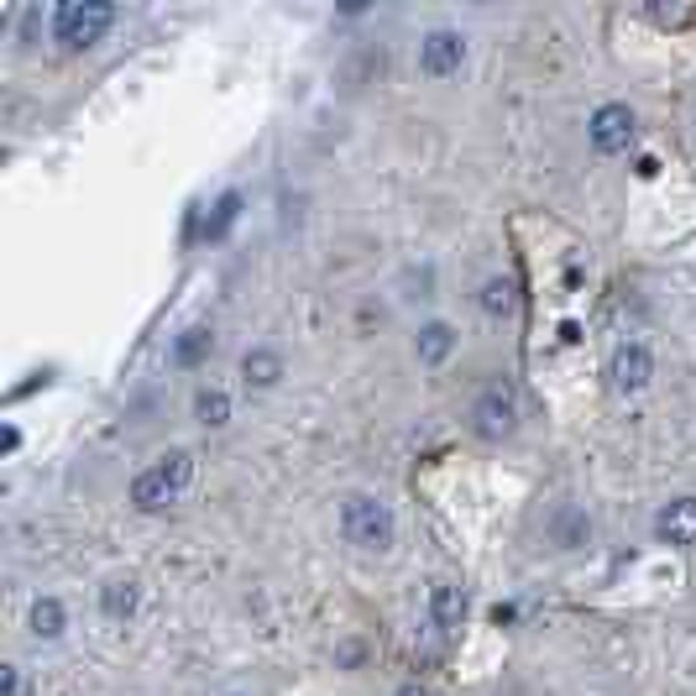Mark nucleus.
<instances>
[{"label":"nucleus","mask_w":696,"mask_h":696,"mask_svg":"<svg viewBox=\"0 0 696 696\" xmlns=\"http://www.w3.org/2000/svg\"><path fill=\"white\" fill-rule=\"evenodd\" d=\"M340 535L367 556H388L398 539V518L378 493H346L340 497Z\"/></svg>","instance_id":"nucleus-1"},{"label":"nucleus","mask_w":696,"mask_h":696,"mask_svg":"<svg viewBox=\"0 0 696 696\" xmlns=\"http://www.w3.org/2000/svg\"><path fill=\"white\" fill-rule=\"evenodd\" d=\"M110 27H116V6L110 0H63L59 11H53V42L68 48V53L95 48Z\"/></svg>","instance_id":"nucleus-2"},{"label":"nucleus","mask_w":696,"mask_h":696,"mask_svg":"<svg viewBox=\"0 0 696 696\" xmlns=\"http://www.w3.org/2000/svg\"><path fill=\"white\" fill-rule=\"evenodd\" d=\"M472 424L482 440H508L518 430V388L508 378H493L472 403Z\"/></svg>","instance_id":"nucleus-3"},{"label":"nucleus","mask_w":696,"mask_h":696,"mask_svg":"<svg viewBox=\"0 0 696 696\" xmlns=\"http://www.w3.org/2000/svg\"><path fill=\"white\" fill-rule=\"evenodd\" d=\"M634 137H639V116L629 105H618V99L597 105L592 120H587V141H592V152H602V158H623L634 147Z\"/></svg>","instance_id":"nucleus-4"},{"label":"nucleus","mask_w":696,"mask_h":696,"mask_svg":"<svg viewBox=\"0 0 696 696\" xmlns=\"http://www.w3.org/2000/svg\"><path fill=\"white\" fill-rule=\"evenodd\" d=\"M466 32H456V27H430L424 38H419V74L424 80H451V74H461V63H466Z\"/></svg>","instance_id":"nucleus-5"},{"label":"nucleus","mask_w":696,"mask_h":696,"mask_svg":"<svg viewBox=\"0 0 696 696\" xmlns=\"http://www.w3.org/2000/svg\"><path fill=\"white\" fill-rule=\"evenodd\" d=\"M650 378H655L650 346H644V340H618L613 357H608V382H613L618 393H644Z\"/></svg>","instance_id":"nucleus-6"},{"label":"nucleus","mask_w":696,"mask_h":696,"mask_svg":"<svg viewBox=\"0 0 696 696\" xmlns=\"http://www.w3.org/2000/svg\"><path fill=\"white\" fill-rule=\"evenodd\" d=\"M655 535L665 539V545H676V550H696V497L692 493L660 503Z\"/></svg>","instance_id":"nucleus-7"},{"label":"nucleus","mask_w":696,"mask_h":696,"mask_svg":"<svg viewBox=\"0 0 696 696\" xmlns=\"http://www.w3.org/2000/svg\"><path fill=\"white\" fill-rule=\"evenodd\" d=\"M456 346H461V336H456L451 319H424L414 330V357L424 361V367H445V361L456 357Z\"/></svg>","instance_id":"nucleus-8"},{"label":"nucleus","mask_w":696,"mask_h":696,"mask_svg":"<svg viewBox=\"0 0 696 696\" xmlns=\"http://www.w3.org/2000/svg\"><path fill=\"white\" fill-rule=\"evenodd\" d=\"M472 613V602L461 592L456 581H430V623H435L440 634H456L461 623Z\"/></svg>","instance_id":"nucleus-9"},{"label":"nucleus","mask_w":696,"mask_h":696,"mask_svg":"<svg viewBox=\"0 0 696 696\" xmlns=\"http://www.w3.org/2000/svg\"><path fill=\"white\" fill-rule=\"evenodd\" d=\"M550 545L556 550H587L592 545V514L577 508V503H560L550 514Z\"/></svg>","instance_id":"nucleus-10"},{"label":"nucleus","mask_w":696,"mask_h":696,"mask_svg":"<svg viewBox=\"0 0 696 696\" xmlns=\"http://www.w3.org/2000/svg\"><path fill=\"white\" fill-rule=\"evenodd\" d=\"M283 372H288V361H283V351H273V346H252V351L241 357V382H246L252 393L278 388Z\"/></svg>","instance_id":"nucleus-11"},{"label":"nucleus","mask_w":696,"mask_h":696,"mask_svg":"<svg viewBox=\"0 0 696 696\" xmlns=\"http://www.w3.org/2000/svg\"><path fill=\"white\" fill-rule=\"evenodd\" d=\"M173 497H179V487L162 477L158 466H147V472H137V477H131V508H137V514H162Z\"/></svg>","instance_id":"nucleus-12"},{"label":"nucleus","mask_w":696,"mask_h":696,"mask_svg":"<svg viewBox=\"0 0 696 696\" xmlns=\"http://www.w3.org/2000/svg\"><path fill=\"white\" fill-rule=\"evenodd\" d=\"M63 629H68V608H63L59 597H38V602L27 608V634L38 639V644L63 639Z\"/></svg>","instance_id":"nucleus-13"},{"label":"nucleus","mask_w":696,"mask_h":696,"mask_svg":"<svg viewBox=\"0 0 696 696\" xmlns=\"http://www.w3.org/2000/svg\"><path fill=\"white\" fill-rule=\"evenodd\" d=\"M137 602H141L137 577H110L99 587V613L110 618V623H126V618L137 613Z\"/></svg>","instance_id":"nucleus-14"},{"label":"nucleus","mask_w":696,"mask_h":696,"mask_svg":"<svg viewBox=\"0 0 696 696\" xmlns=\"http://www.w3.org/2000/svg\"><path fill=\"white\" fill-rule=\"evenodd\" d=\"M210 351H215V330H210V325H183L179 336H173L168 361H173V367H199Z\"/></svg>","instance_id":"nucleus-15"},{"label":"nucleus","mask_w":696,"mask_h":696,"mask_svg":"<svg viewBox=\"0 0 696 696\" xmlns=\"http://www.w3.org/2000/svg\"><path fill=\"white\" fill-rule=\"evenodd\" d=\"M477 304H482V315H487V319H508V315H514V304H518L514 278H487L477 288Z\"/></svg>","instance_id":"nucleus-16"},{"label":"nucleus","mask_w":696,"mask_h":696,"mask_svg":"<svg viewBox=\"0 0 696 696\" xmlns=\"http://www.w3.org/2000/svg\"><path fill=\"white\" fill-rule=\"evenodd\" d=\"M194 419L204 430H225L231 424V393L225 388H199L194 393Z\"/></svg>","instance_id":"nucleus-17"},{"label":"nucleus","mask_w":696,"mask_h":696,"mask_svg":"<svg viewBox=\"0 0 696 696\" xmlns=\"http://www.w3.org/2000/svg\"><path fill=\"white\" fill-rule=\"evenodd\" d=\"M236 215H241V194H236V189H225V194L215 199V215L204 220V236L220 241L225 231H231V225H236Z\"/></svg>","instance_id":"nucleus-18"},{"label":"nucleus","mask_w":696,"mask_h":696,"mask_svg":"<svg viewBox=\"0 0 696 696\" xmlns=\"http://www.w3.org/2000/svg\"><path fill=\"white\" fill-rule=\"evenodd\" d=\"M158 472L183 493V487L194 482V456H189V451H168V456H158Z\"/></svg>","instance_id":"nucleus-19"},{"label":"nucleus","mask_w":696,"mask_h":696,"mask_svg":"<svg viewBox=\"0 0 696 696\" xmlns=\"http://www.w3.org/2000/svg\"><path fill=\"white\" fill-rule=\"evenodd\" d=\"M403 288H409L403 298H435V267H430V262L409 267V273H403Z\"/></svg>","instance_id":"nucleus-20"},{"label":"nucleus","mask_w":696,"mask_h":696,"mask_svg":"<svg viewBox=\"0 0 696 696\" xmlns=\"http://www.w3.org/2000/svg\"><path fill=\"white\" fill-rule=\"evenodd\" d=\"M361 660H367V650H361V639H346L336 650V665H346V671H357Z\"/></svg>","instance_id":"nucleus-21"},{"label":"nucleus","mask_w":696,"mask_h":696,"mask_svg":"<svg viewBox=\"0 0 696 696\" xmlns=\"http://www.w3.org/2000/svg\"><path fill=\"white\" fill-rule=\"evenodd\" d=\"M0 696H21V665H0Z\"/></svg>","instance_id":"nucleus-22"},{"label":"nucleus","mask_w":696,"mask_h":696,"mask_svg":"<svg viewBox=\"0 0 696 696\" xmlns=\"http://www.w3.org/2000/svg\"><path fill=\"white\" fill-rule=\"evenodd\" d=\"M38 27H42V11H21V42H38Z\"/></svg>","instance_id":"nucleus-23"},{"label":"nucleus","mask_w":696,"mask_h":696,"mask_svg":"<svg viewBox=\"0 0 696 696\" xmlns=\"http://www.w3.org/2000/svg\"><path fill=\"white\" fill-rule=\"evenodd\" d=\"M393 696H435V692H430V686H419V681H403Z\"/></svg>","instance_id":"nucleus-24"},{"label":"nucleus","mask_w":696,"mask_h":696,"mask_svg":"<svg viewBox=\"0 0 696 696\" xmlns=\"http://www.w3.org/2000/svg\"><path fill=\"white\" fill-rule=\"evenodd\" d=\"M225 696H241V692H225Z\"/></svg>","instance_id":"nucleus-25"}]
</instances>
